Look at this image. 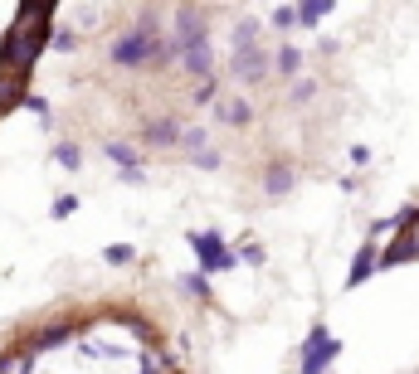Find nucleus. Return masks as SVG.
I'll return each mask as SVG.
<instances>
[{
	"label": "nucleus",
	"mask_w": 419,
	"mask_h": 374,
	"mask_svg": "<svg viewBox=\"0 0 419 374\" xmlns=\"http://www.w3.org/2000/svg\"><path fill=\"white\" fill-rule=\"evenodd\" d=\"M191 248L200 253V273H224V268H234V263H239V258H234V248H229L214 229L191 233Z\"/></svg>",
	"instance_id": "nucleus-1"
},
{
	"label": "nucleus",
	"mask_w": 419,
	"mask_h": 374,
	"mask_svg": "<svg viewBox=\"0 0 419 374\" xmlns=\"http://www.w3.org/2000/svg\"><path fill=\"white\" fill-rule=\"evenodd\" d=\"M341 355V340L327 331V326H312L308 345H303V374H327V365Z\"/></svg>",
	"instance_id": "nucleus-2"
},
{
	"label": "nucleus",
	"mask_w": 419,
	"mask_h": 374,
	"mask_svg": "<svg viewBox=\"0 0 419 374\" xmlns=\"http://www.w3.org/2000/svg\"><path fill=\"white\" fill-rule=\"evenodd\" d=\"M229 73H234V78H244V83H259V78L268 73V54H263V49H234Z\"/></svg>",
	"instance_id": "nucleus-3"
},
{
	"label": "nucleus",
	"mask_w": 419,
	"mask_h": 374,
	"mask_svg": "<svg viewBox=\"0 0 419 374\" xmlns=\"http://www.w3.org/2000/svg\"><path fill=\"white\" fill-rule=\"evenodd\" d=\"M210 39V24L200 10H181L176 15V49H191V44H205Z\"/></svg>",
	"instance_id": "nucleus-4"
},
{
	"label": "nucleus",
	"mask_w": 419,
	"mask_h": 374,
	"mask_svg": "<svg viewBox=\"0 0 419 374\" xmlns=\"http://www.w3.org/2000/svg\"><path fill=\"white\" fill-rule=\"evenodd\" d=\"M181 59H186V69H191L200 83L214 73V49H210V39H205V44H191V49H181Z\"/></svg>",
	"instance_id": "nucleus-5"
},
{
	"label": "nucleus",
	"mask_w": 419,
	"mask_h": 374,
	"mask_svg": "<svg viewBox=\"0 0 419 374\" xmlns=\"http://www.w3.org/2000/svg\"><path fill=\"white\" fill-rule=\"evenodd\" d=\"M214 117H219L224 127H249V122H254V107H249L244 97H224V102L214 107Z\"/></svg>",
	"instance_id": "nucleus-6"
},
{
	"label": "nucleus",
	"mask_w": 419,
	"mask_h": 374,
	"mask_svg": "<svg viewBox=\"0 0 419 374\" xmlns=\"http://www.w3.org/2000/svg\"><path fill=\"white\" fill-rule=\"evenodd\" d=\"M142 136L156 141V146H171V141H181V127H176L171 117H151V122L142 127Z\"/></svg>",
	"instance_id": "nucleus-7"
},
{
	"label": "nucleus",
	"mask_w": 419,
	"mask_h": 374,
	"mask_svg": "<svg viewBox=\"0 0 419 374\" xmlns=\"http://www.w3.org/2000/svg\"><path fill=\"white\" fill-rule=\"evenodd\" d=\"M376 258H380V253H376V248L366 243V248L356 253V263H351V273H346V287H361V282L371 278V273H376Z\"/></svg>",
	"instance_id": "nucleus-8"
},
{
	"label": "nucleus",
	"mask_w": 419,
	"mask_h": 374,
	"mask_svg": "<svg viewBox=\"0 0 419 374\" xmlns=\"http://www.w3.org/2000/svg\"><path fill=\"white\" fill-rule=\"evenodd\" d=\"M288 189H293V166H273V171L263 175V194L278 199V194H288Z\"/></svg>",
	"instance_id": "nucleus-9"
},
{
	"label": "nucleus",
	"mask_w": 419,
	"mask_h": 374,
	"mask_svg": "<svg viewBox=\"0 0 419 374\" xmlns=\"http://www.w3.org/2000/svg\"><path fill=\"white\" fill-rule=\"evenodd\" d=\"M273 69H278L283 78H293V73L303 69V49H293V44H283V49L273 54Z\"/></svg>",
	"instance_id": "nucleus-10"
},
{
	"label": "nucleus",
	"mask_w": 419,
	"mask_h": 374,
	"mask_svg": "<svg viewBox=\"0 0 419 374\" xmlns=\"http://www.w3.org/2000/svg\"><path fill=\"white\" fill-rule=\"evenodd\" d=\"M293 10H298V24H317L322 15H331V0H303Z\"/></svg>",
	"instance_id": "nucleus-11"
},
{
	"label": "nucleus",
	"mask_w": 419,
	"mask_h": 374,
	"mask_svg": "<svg viewBox=\"0 0 419 374\" xmlns=\"http://www.w3.org/2000/svg\"><path fill=\"white\" fill-rule=\"evenodd\" d=\"M254 39H259V20H239V29H234V49H254Z\"/></svg>",
	"instance_id": "nucleus-12"
},
{
	"label": "nucleus",
	"mask_w": 419,
	"mask_h": 374,
	"mask_svg": "<svg viewBox=\"0 0 419 374\" xmlns=\"http://www.w3.org/2000/svg\"><path fill=\"white\" fill-rule=\"evenodd\" d=\"M107 156H112L117 166H127V171H137V151H132L127 141H107Z\"/></svg>",
	"instance_id": "nucleus-13"
},
{
	"label": "nucleus",
	"mask_w": 419,
	"mask_h": 374,
	"mask_svg": "<svg viewBox=\"0 0 419 374\" xmlns=\"http://www.w3.org/2000/svg\"><path fill=\"white\" fill-rule=\"evenodd\" d=\"M181 292H191V296L205 301V296H210V278H205V273H186V278H181Z\"/></svg>",
	"instance_id": "nucleus-14"
},
{
	"label": "nucleus",
	"mask_w": 419,
	"mask_h": 374,
	"mask_svg": "<svg viewBox=\"0 0 419 374\" xmlns=\"http://www.w3.org/2000/svg\"><path fill=\"white\" fill-rule=\"evenodd\" d=\"M273 29H298V10L293 5H278L273 10Z\"/></svg>",
	"instance_id": "nucleus-15"
},
{
	"label": "nucleus",
	"mask_w": 419,
	"mask_h": 374,
	"mask_svg": "<svg viewBox=\"0 0 419 374\" xmlns=\"http://www.w3.org/2000/svg\"><path fill=\"white\" fill-rule=\"evenodd\" d=\"M312 97H317L312 78H298V83H293V102H312Z\"/></svg>",
	"instance_id": "nucleus-16"
},
{
	"label": "nucleus",
	"mask_w": 419,
	"mask_h": 374,
	"mask_svg": "<svg viewBox=\"0 0 419 374\" xmlns=\"http://www.w3.org/2000/svg\"><path fill=\"white\" fill-rule=\"evenodd\" d=\"M132 258H137V253H132L127 243H117V248H107V263H112V268H122V263H132Z\"/></svg>",
	"instance_id": "nucleus-17"
},
{
	"label": "nucleus",
	"mask_w": 419,
	"mask_h": 374,
	"mask_svg": "<svg viewBox=\"0 0 419 374\" xmlns=\"http://www.w3.org/2000/svg\"><path fill=\"white\" fill-rule=\"evenodd\" d=\"M191 161H195L200 171H214V166H219V156H214V151H200V156H191Z\"/></svg>",
	"instance_id": "nucleus-18"
},
{
	"label": "nucleus",
	"mask_w": 419,
	"mask_h": 374,
	"mask_svg": "<svg viewBox=\"0 0 419 374\" xmlns=\"http://www.w3.org/2000/svg\"><path fill=\"white\" fill-rule=\"evenodd\" d=\"M210 97H214V78H205V83L195 88V97H191V102H210Z\"/></svg>",
	"instance_id": "nucleus-19"
},
{
	"label": "nucleus",
	"mask_w": 419,
	"mask_h": 374,
	"mask_svg": "<svg viewBox=\"0 0 419 374\" xmlns=\"http://www.w3.org/2000/svg\"><path fill=\"white\" fill-rule=\"evenodd\" d=\"M244 263H263V248L259 243H244Z\"/></svg>",
	"instance_id": "nucleus-20"
}]
</instances>
